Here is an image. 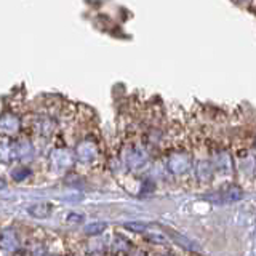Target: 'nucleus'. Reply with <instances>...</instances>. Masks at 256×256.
Here are the masks:
<instances>
[{"label": "nucleus", "instance_id": "obj_2", "mask_svg": "<svg viewBox=\"0 0 256 256\" xmlns=\"http://www.w3.org/2000/svg\"><path fill=\"white\" fill-rule=\"evenodd\" d=\"M18 128H19V120L16 117L5 115L3 119H0V130H2L3 133H15Z\"/></svg>", "mask_w": 256, "mask_h": 256}, {"label": "nucleus", "instance_id": "obj_6", "mask_svg": "<svg viewBox=\"0 0 256 256\" xmlns=\"http://www.w3.org/2000/svg\"><path fill=\"white\" fill-rule=\"evenodd\" d=\"M125 227L131 229V231H141V229H144L143 224H135V222H133V224H130V222H128V224H125Z\"/></svg>", "mask_w": 256, "mask_h": 256}, {"label": "nucleus", "instance_id": "obj_1", "mask_svg": "<svg viewBox=\"0 0 256 256\" xmlns=\"http://www.w3.org/2000/svg\"><path fill=\"white\" fill-rule=\"evenodd\" d=\"M16 247H18V237L15 231H10V229L3 231L2 235H0V248H3V250H15Z\"/></svg>", "mask_w": 256, "mask_h": 256}, {"label": "nucleus", "instance_id": "obj_8", "mask_svg": "<svg viewBox=\"0 0 256 256\" xmlns=\"http://www.w3.org/2000/svg\"><path fill=\"white\" fill-rule=\"evenodd\" d=\"M5 186H6V183L3 180H0V191H2V189H5Z\"/></svg>", "mask_w": 256, "mask_h": 256}, {"label": "nucleus", "instance_id": "obj_5", "mask_svg": "<svg viewBox=\"0 0 256 256\" xmlns=\"http://www.w3.org/2000/svg\"><path fill=\"white\" fill-rule=\"evenodd\" d=\"M29 175H31L29 168H24V167H19L16 170H13V173H11L13 180H15V181H24Z\"/></svg>", "mask_w": 256, "mask_h": 256}, {"label": "nucleus", "instance_id": "obj_7", "mask_svg": "<svg viewBox=\"0 0 256 256\" xmlns=\"http://www.w3.org/2000/svg\"><path fill=\"white\" fill-rule=\"evenodd\" d=\"M69 219H71V221H77V222H78V221H82V216H80V215H71V216H69Z\"/></svg>", "mask_w": 256, "mask_h": 256}, {"label": "nucleus", "instance_id": "obj_3", "mask_svg": "<svg viewBox=\"0 0 256 256\" xmlns=\"http://www.w3.org/2000/svg\"><path fill=\"white\" fill-rule=\"evenodd\" d=\"M51 205L50 203H40V205H34L29 208V215H32L34 218H48L51 215Z\"/></svg>", "mask_w": 256, "mask_h": 256}, {"label": "nucleus", "instance_id": "obj_4", "mask_svg": "<svg viewBox=\"0 0 256 256\" xmlns=\"http://www.w3.org/2000/svg\"><path fill=\"white\" fill-rule=\"evenodd\" d=\"M104 229H106V224L104 222H93V224H88L85 227V232L88 235H96V234H101Z\"/></svg>", "mask_w": 256, "mask_h": 256}]
</instances>
